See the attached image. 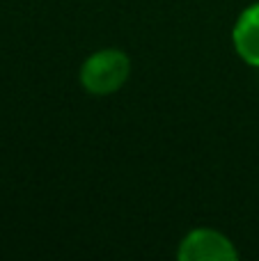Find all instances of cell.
<instances>
[{
    "instance_id": "3957f363",
    "label": "cell",
    "mask_w": 259,
    "mask_h": 261,
    "mask_svg": "<svg viewBox=\"0 0 259 261\" xmlns=\"http://www.w3.org/2000/svg\"><path fill=\"white\" fill-rule=\"evenodd\" d=\"M232 41L239 58L250 67H259V3L241 12L232 30Z\"/></svg>"
},
{
    "instance_id": "6da1fadb",
    "label": "cell",
    "mask_w": 259,
    "mask_h": 261,
    "mask_svg": "<svg viewBox=\"0 0 259 261\" xmlns=\"http://www.w3.org/2000/svg\"><path fill=\"white\" fill-rule=\"evenodd\" d=\"M131 73V60L117 48L92 53L81 67V85L87 94L106 96L117 92Z\"/></svg>"
},
{
    "instance_id": "7a4b0ae2",
    "label": "cell",
    "mask_w": 259,
    "mask_h": 261,
    "mask_svg": "<svg viewBox=\"0 0 259 261\" xmlns=\"http://www.w3.org/2000/svg\"><path fill=\"white\" fill-rule=\"evenodd\" d=\"M177 254L186 261H225L239 257L232 241L216 229H193L179 243Z\"/></svg>"
}]
</instances>
